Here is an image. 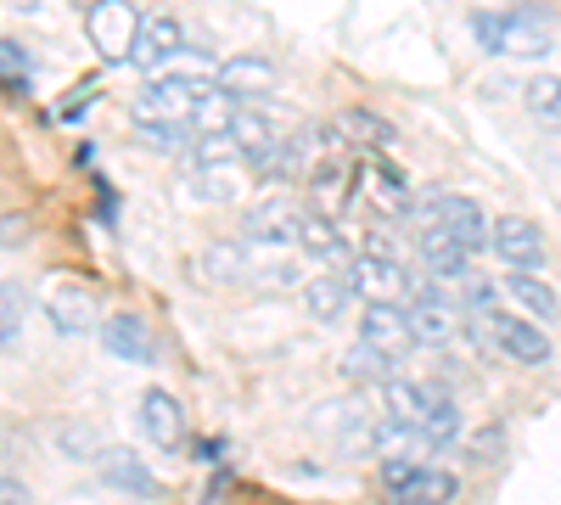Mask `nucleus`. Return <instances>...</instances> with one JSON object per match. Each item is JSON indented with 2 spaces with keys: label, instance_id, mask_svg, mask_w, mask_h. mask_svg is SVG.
<instances>
[{
  "label": "nucleus",
  "instance_id": "f257e3e1",
  "mask_svg": "<svg viewBox=\"0 0 561 505\" xmlns=\"http://www.w3.org/2000/svg\"><path fill=\"white\" fill-rule=\"evenodd\" d=\"M421 219H427V231H449L460 242V253H483L489 248V214L472 203V197H460V192H438L421 203Z\"/></svg>",
  "mask_w": 561,
  "mask_h": 505
},
{
  "label": "nucleus",
  "instance_id": "f03ea898",
  "mask_svg": "<svg viewBox=\"0 0 561 505\" xmlns=\"http://www.w3.org/2000/svg\"><path fill=\"white\" fill-rule=\"evenodd\" d=\"M84 28H90V45H96L102 62H129L135 39H140V12L129 0H96V7L84 12Z\"/></svg>",
  "mask_w": 561,
  "mask_h": 505
},
{
  "label": "nucleus",
  "instance_id": "7ed1b4c3",
  "mask_svg": "<svg viewBox=\"0 0 561 505\" xmlns=\"http://www.w3.org/2000/svg\"><path fill=\"white\" fill-rule=\"evenodd\" d=\"M489 248H494L500 264H511V275H539V264H545V237L523 214L489 219Z\"/></svg>",
  "mask_w": 561,
  "mask_h": 505
},
{
  "label": "nucleus",
  "instance_id": "20e7f679",
  "mask_svg": "<svg viewBox=\"0 0 561 505\" xmlns=\"http://www.w3.org/2000/svg\"><path fill=\"white\" fill-rule=\"evenodd\" d=\"M343 275H348L354 298H365V303H399L410 292V275L393 253H359V259H348Z\"/></svg>",
  "mask_w": 561,
  "mask_h": 505
},
{
  "label": "nucleus",
  "instance_id": "39448f33",
  "mask_svg": "<svg viewBox=\"0 0 561 505\" xmlns=\"http://www.w3.org/2000/svg\"><path fill=\"white\" fill-rule=\"evenodd\" d=\"M203 90L214 84H185V79H152L147 90L135 96V118H158V124H192Z\"/></svg>",
  "mask_w": 561,
  "mask_h": 505
},
{
  "label": "nucleus",
  "instance_id": "423d86ee",
  "mask_svg": "<svg viewBox=\"0 0 561 505\" xmlns=\"http://www.w3.org/2000/svg\"><path fill=\"white\" fill-rule=\"evenodd\" d=\"M489 343L511 365H545L556 354L550 337H545V326H534V320H523V314H489Z\"/></svg>",
  "mask_w": 561,
  "mask_h": 505
},
{
  "label": "nucleus",
  "instance_id": "0eeeda50",
  "mask_svg": "<svg viewBox=\"0 0 561 505\" xmlns=\"http://www.w3.org/2000/svg\"><path fill=\"white\" fill-rule=\"evenodd\" d=\"M135 427H140V438H147V444L174 449V444L185 438L180 399H174L169 388H147V393H140V404H135Z\"/></svg>",
  "mask_w": 561,
  "mask_h": 505
},
{
  "label": "nucleus",
  "instance_id": "6e6552de",
  "mask_svg": "<svg viewBox=\"0 0 561 505\" xmlns=\"http://www.w3.org/2000/svg\"><path fill=\"white\" fill-rule=\"evenodd\" d=\"M298 203L293 197H259L253 208H248V242H259V248H287V242H298Z\"/></svg>",
  "mask_w": 561,
  "mask_h": 505
},
{
  "label": "nucleus",
  "instance_id": "1a4fd4ad",
  "mask_svg": "<svg viewBox=\"0 0 561 505\" xmlns=\"http://www.w3.org/2000/svg\"><path fill=\"white\" fill-rule=\"evenodd\" d=\"M214 84L225 90V96H237V102H264L270 90L280 84V68L270 57H230V62H219Z\"/></svg>",
  "mask_w": 561,
  "mask_h": 505
},
{
  "label": "nucleus",
  "instance_id": "9d476101",
  "mask_svg": "<svg viewBox=\"0 0 561 505\" xmlns=\"http://www.w3.org/2000/svg\"><path fill=\"white\" fill-rule=\"evenodd\" d=\"M102 348L113 354V359H129V365H158V337H152V326L140 314H113V320H102Z\"/></svg>",
  "mask_w": 561,
  "mask_h": 505
},
{
  "label": "nucleus",
  "instance_id": "9b49d317",
  "mask_svg": "<svg viewBox=\"0 0 561 505\" xmlns=\"http://www.w3.org/2000/svg\"><path fill=\"white\" fill-rule=\"evenodd\" d=\"M96 472H102V483L113 489V494H129V500H158V472L140 461L135 449H107L102 461H96Z\"/></svg>",
  "mask_w": 561,
  "mask_h": 505
},
{
  "label": "nucleus",
  "instance_id": "f8f14e48",
  "mask_svg": "<svg viewBox=\"0 0 561 505\" xmlns=\"http://www.w3.org/2000/svg\"><path fill=\"white\" fill-rule=\"evenodd\" d=\"M45 320H51L62 337H84V332H96V298H90V287H79V282L51 287V298H45Z\"/></svg>",
  "mask_w": 561,
  "mask_h": 505
},
{
  "label": "nucleus",
  "instance_id": "ddd939ff",
  "mask_svg": "<svg viewBox=\"0 0 561 505\" xmlns=\"http://www.w3.org/2000/svg\"><path fill=\"white\" fill-rule=\"evenodd\" d=\"M185 45H192V39H185V28L174 23V18H152V23H140V39H135V68H147L152 79L163 73V62L174 57V51H185Z\"/></svg>",
  "mask_w": 561,
  "mask_h": 505
},
{
  "label": "nucleus",
  "instance_id": "4468645a",
  "mask_svg": "<svg viewBox=\"0 0 561 505\" xmlns=\"http://www.w3.org/2000/svg\"><path fill=\"white\" fill-rule=\"evenodd\" d=\"M359 343H370L377 354H399L410 348V320L399 303H365L359 309Z\"/></svg>",
  "mask_w": 561,
  "mask_h": 505
},
{
  "label": "nucleus",
  "instance_id": "2eb2a0df",
  "mask_svg": "<svg viewBox=\"0 0 561 505\" xmlns=\"http://www.w3.org/2000/svg\"><path fill=\"white\" fill-rule=\"evenodd\" d=\"M415 253L427 264V282H466L472 275V253H460V242L449 231H421Z\"/></svg>",
  "mask_w": 561,
  "mask_h": 505
},
{
  "label": "nucleus",
  "instance_id": "dca6fc26",
  "mask_svg": "<svg viewBox=\"0 0 561 505\" xmlns=\"http://www.w3.org/2000/svg\"><path fill=\"white\" fill-rule=\"evenodd\" d=\"M505 298L523 320H534V326H545V320L561 314V292L545 282V275H505Z\"/></svg>",
  "mask_w": 561,
  "mask_h": 505
},
{
  "label": "nucleus",
  "instance_id": "f3484780",
  "mask_svg": "<svg viewBox=\"0 0 561 505\" xmlns=\"http://www.w3.org/2000/svg\"><path fill=\"white\" fill-rule=\"evenodd\" d=\"M298 298H304V309L320 320V326H332V320L354 303V287H348V275H343V269H325V275H314V282L298 287Z\"/></svg>",
  "mask_w": 561,
  "mask_h": 505
},
{
  "label": "nucleus",
  "instance_id": "a211bd4d",
  "mask_svg": "<svg viewBox=\"0 0 561 505\" xmlns=\"http://www.w3.org/2000/svg\"><path fill=\"white\" fill-rule=\"evenodd\" d=\"M298 248L320 264H343L348 269V237H343V225L337 219H325V214H304L298 219Z\"/></svg>",
  "mask_w": 561,
  "mask_h": 505
},
{
  "label": "nucleus",
  "instance_id": "6ab92c4d",
  "mask_svg": "<svg viewBox=\"0 0 561 505\" xmlns=\"http://www.w3.org/2000/svg\"><path fill=\"white\" fill-rule=\"evenodd\" d=\"M550 45H556V34L539 12H505V51L511 57L539 62V57H550Z\"/></svg>",
  "mask_w": 561,
  "mask_h": 505
},
{
  "label": "nucleus",
  "instance_id": "aec40b11",
  "mask_svg": "<svg viewBox=\"0 0 561 505\" xmlns=\"http://www.w3.org/2000/svg\"><path fill=\"white\" fill-rule=\"evenodd\" d=\"M427 399H433V388H421V382H410V377H393V382H382V410H388V422H399V427H421V416H427Z\"/></svg>",
  "mask_w": 561,
  "mask_h": 505
},
{
  "label": "nucleus",
  "instance_id": "412c9836",
  "mask_svg": "<svg viewBox=\"0 0 561 505\" xmlns=\"http://www.w3.org/2000/svg\"><path fill=\"white\" fill-rule=\"evenodd\" d=\"M309 192H314V214L337 219V208L354 197V174H348L343 163H320V169L309 174Z\"/></svg>",
  "mask_w": 561,
  "mask_h": 505
},
{
  "label": "nucleus",
  "instance_id": "4be33fe9",
  "mask_svg": "<svg viewBox=\"0 0 561 505\" xmlns=\"http://www.w3.org/2000/svg\"><path fill=\"white\" fill-rule=\"evenodd\" d=\"M337 135H343V141H354V147H365V152L393 147V124H388V118H377L370 107H348V113L337 118Z\"/></svg>",
  "mask_w": 561,
  "mask_h": 505
},
{
  "label": "nucleus",
  "instance_id": "5701e85b",
  "mask_svg": "<svg viewBox=\"0 0 561 505\" xmlns=\"http://www.w3.org/2000/svg\"><path fill=\"white\" fill-rule=\"evenodd\" d=\"M237 113H242V102L225 96V90L214 84V90H203V102H197V113H192V135H230Z\"/></svg>",
  "mask_w": 561,
  "mask_h": 505
},
{
  "label": "nucleus",
  "instance_id": "b1692460",
  "mask_svg": "<svg viewBox=\"0 0 561 505\" xmlns=\"http://www.w3.org/2000/svg\"><path fill=\"white\" fill-rule=\"evenodd\" d=\"M460 500V478L449 467H421L415 489L399 500V505H455Z\"/></svg>",
  "mask_w": 561,
  "mask_h": 505
},
{
  "label": "nucleus",
  "instance_id": "393cba45",
  "mask_svg": "<svg viewBox=\"0 0 561 505\" xmlns=\"http://www.w3.org/2000/svg\"><path fill=\"white\" fill-rule=\"evenodd\" d=\"M415 438H427V444H455V438H460V410H455V399H449V393H438V388H433L427 416H421Z\"/></svg>",
  "mask_w": 561,
  "mask_h": 505
},
{
  "label": "nucleus",
  "instance_id": "a878e982",
  "mask_svg": "<svg viewBox=\"0 0 561 505\" xmlns=\"http://www.w3.org/2000/svg\"><path fill=\"white\" fill-rule=\"evenodd\" d=\"M365 186H370V197H377V208H388L393 219H404L410 214V186H404V174L399 169H377V163H370L365 169Z\"/></svg>",
  "mask_w": 561,
  "mask_h": 505
},
{
  "label": "nucleus",
  "instance_id": "bb28decb",
  "mask_svg": "<svg viewBox=\"0 0 561 505\" xmlns=\"http://www.w3.org/2000/svg\"><path fill=\"white\" fill-rule=\"evenodd\" d=\"M343 371L354 377V382H393V354H377L370 343H354L348 348V359H343Z\"/></svg>",
  "mask_w": 561,
  "mask_h": 505
},
{
  "label": "nucleus",
  "instance_id": "cd10ccee",
  "mask_svg": "<svg viewBox=\"0 0 561 505\" xmlns=\"http://www.w3.org/2000/svg\"><path fill=\"white\" fill-rule=\"evenodd\" d=\"M214 73H219V62H214L208 51H197V45H185V51H174V57L163 62V73H158V79H185V84H214Z\"/></svg>",
  "mask_w": 561,
  "mask_h": 505
},
{
  "label": "nucleus",
  "instance_id": "c85d7f7f",
  "mask_svg": "<svg viewBox=\"0 0 561 505\" xmlns=\"http://www.w3.org/2000/svg\"><path fill=\"white\" fill-rule=\"evenodd\" d=\"M135 135H140V147H158V152H185L197 141L192 124H158V118H135Z\"/></svg>",
  "mask_w": 561,
  "mask_h": 505
},
{
  "label": "nucleus",
  "instance_id": "c756f323",
  "mask_svg": "<svg viewBox=\"0 0 561 505\" xmlns=\"http://www.w3.org/2000/svg\"><path fill=\"white\" fill-rule=\"evenodd\" d=\"M192 158H197V169H225V163H242L248 152L237 147V135H197Z\"/></svg>",
  "mask_w": 561,
  "mask_h": 505
},
{
  "label": "nucleus",
  "instance_id": "7c9ffc66",
  "mask_svg": "<svg viewBox=\"0 0 561 505\" xmlns=\"http://www.w3.org/2000/svg\"><path fill=\"white\" fill-rule=\"evenodd\" d=\"M523 102H528V113H539V118H561V73H534V79L523 84Z\"/></svg>",
  "mask_w": 561,
  "mask_h": 505
},
{
  "label": "nucleus",
  "instance_id": "2f4dec72",
  "mask_svg": "<svg viewBox=\"0 0 561 505\" xmlns=\"http://www.w3.org/2000/svg\"><path fill=\"white\" fill-rule=\"evenodd\" d=\"M18 287H0V354H12L23 343V309H18Z\"/></svg>",
  "mask_w": 561,
  "mask_h": 505
},
{
  "label": "nucleus",
  "instance_id": "473e14b6",
  "mask_svg": "<svg viewBox=\"0 0 561 505\" xmlns=\"http://www.w3.org/2000/svg\"><path fill=\"white\" fill-rule=\"evenodd\" d=\"M242 259H248V253H242L237 242H219V248H208V253H203V264H208L214 282H242V275H248V269H242Z\"/></svg>",
  "mask_w": 561,
  "mask_h": 505
},
{
  "label": "nucleus",
  "instance_id": "72a5a7b5",
  "mask_svg": "<svg viewBox=\"0 0 561 505\" xmlns=\"http://www.w3.org/2000/svg\"><path fill=\"white\" fill-rule=\"evenodd\" d=\"M472 39L489 57H505V12H472Z\"/></svg>",
  "mask_w": 561,
  "mask_h": 505
},
{
  "label": "nucleus",
  "instance_id": "f704fd0d",
  "mask_svg": "<svg viewBox=\"0 0 561 505\" xmlns=\"http://www.w3.org/2000/svg\"><path fill=\"white\" fill-rule=\"evenodd\" d=\"M415 478H421V467H415V461H399V455H393V461H382V489H388V500H393V505L415 489Z\"/></svg>",
  "mask_w": 561,
  "mask_h": 505
},
{
  "label": "nucleus",
  "instance_id": "c9c22d12",
  "mask_svg": "<svg viewBox=\"0 0 561 505\" xmlns=\"http://www.w3.org/2000/svg\"><path fill=\"white\" fill-rule=\"evenodd\" d=\"M96 444H102V438H96V427H73V433H62V444H57V449H62V455H73V461H102L107 449H96Z\"/></svg>",
  "mask_w": 561,
  "mask_h": 505
},
{
  "label": "nucleus",
  "instance_id": "e433bc0d",
  "mask_svg": "<svg viewBox=\"0 0 561 505\" xmlns=\"http://www.w3.org/2000/svg\"><path fill=\"white\" fill-rule=\"evenodd\" d=\"M0 79H7L12 90H23V79H28V51L12 45V39H0Z\"/></svg>",
  "mask_w": 561,
  "mask_h": 505
},
{
  "label": "nucleus",
  "instance_id": "4c0bfd02",
  "mask_svg": "<svg viewBox=\"0 0 561 505\" xmlns=\"http://www.w3.org/2000/svg\"><path fill=\"white\" fill-rule=\"evenodd\" d=\"M259 287H275V292L304 287V282H298V264H293V269H287V264H270V269H259Z\"/></svg>",
  "mask_w": 561,
  "mask_h": 505
},
{
  "label": "nucleus",
  "instance_id": "58836bf2",
  "mask_svg": "<svg viewBox=\"0 0 561 505\" xmlns=\"http://www.w3.org/2000/svg\"><path fill=\"white\" fill-rule=\"evenodd\" d=\"M28 242V219L23 214H0V248H23Z\"/></svg>",
  "mask_w": 561,
  "mask_h": 505
},
{
  "label": "nucleus",
  "instance_id": "ea45409f",
  "mask_svg": "<svg viewBox=\"0 0 561 505\" xmlns=\"http://www.w3.org/2000/svg\"><path fill=\"white\" fill-rule=\"evenodd\" d=\"M0 505H34L28 483H23V478H7V472H0Z\"/></svg>",
  "mask_w": 561,
  "mask_h": 505
},
{
  "label": "nucleus",
  "instance_id": "a19ab883",
  "mask_svg": "<svg viewBox=\"0 0 561 505\" xmlns=\"http://www.w3.org/2000/svg\"><path fill=\"white\" fill-rule=\"evenodd\" d=\"M478 455H483V461H494V455H500V427H489V433L478 438Z\"/></svg>",
  "mask_w": 561,
  "mask_h": 505
},
{
  "label": "nucleus",
  "instance_id": "79ce46f5",
  "mask_svg": "<svg viewBox=\"0 0 561 505\" xmlns=\"http://www.w3.org/2000/svg\"><path fill=\"white\" fill-rule=\"evenodd\" d=\"M73 7H84V12H90V7H96V0H73Z\"/></svg>",
  "mask_w": 561,
  "mask_h": 505
}]
</instances>
